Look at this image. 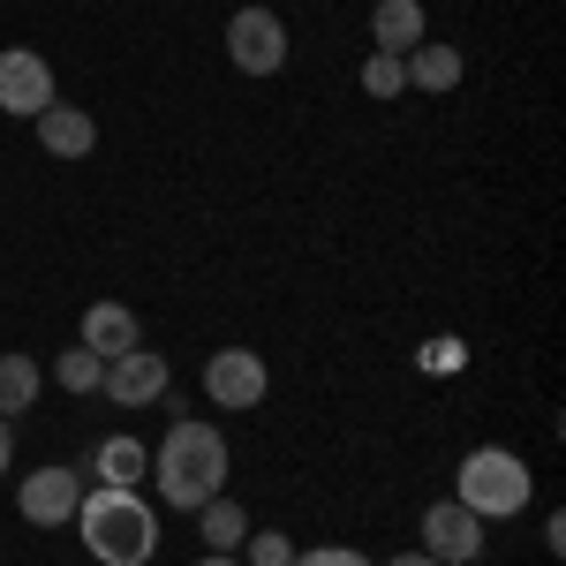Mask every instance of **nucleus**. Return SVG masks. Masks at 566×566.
Wrapping results in <instances>:
<instances>
[{
  "label": "nucleus",
  "mask_w": 566,
  "mask_h": 566,
  "mask_svg": "<svg viewBox=\"0 0 566 566\" xmlns=\"http://www.w3.org/2000/svg\"><path fill=\"white\" fill-rule=\"evenodd\" d=\"M151 476H159V499H167V506H181V514H197L205 499H219V483H227V438H219V423L175 416V423H167V438H159Z\"/></svg>",
  "instance_id": "nucleus-1"
},
{
  "label": "nucleus",
  "mask_w": 566,
  "mask_h": 566,
  "mask_svg": "<svg viewBox=\"0 0 566 566\" xmlns=\"http://www.w3.org/2000/svg\"><path fill=\"white\" fill-rule=\"evenodd\" d=\"M76 536H84V552L98 566H144L159 552V522H151V506L136 499V491H114V483H98L76 499Z\"/></svg>",
  "instance_id": "nucleus-2"
},
{
  "label": "nucleus",
  "mask_w": 566,
  "mask_h": 566,
  "mask_svg": "<svg viewBox=\"0 0 566 566\" xmlns=\"http://www.w3.org/2000/svg\"><path fill=\"white\" fill-rule=\"evenodd\" d=\"M528 469H522V453H506V446H476L469 461H461V506L476 514V522H506V514H522L528 506Z\"/></svg>",
  "instance_id": "nucleus-3"
},
{
  "label": "nucleus",
  "mask_w": 566,
  "mask_h": 566,
  "mask_svg": "<svg viewBox=\"0 0 566 566\" xmlns=\"http://www.w3.org/2000/svg\"><path fill=\"white\" fill-rule=\"evenodd\" d=\"M227 61H234L242 76H280V69H287V23H280L272 8H242V15L227 23Z\"/></svg>",
  "instance_id": "nucleus-4"
},
{
  "label": "nucleus",
  "mask_w": 566,
  "mask_h": 566,
  "mask_svg": "<svg viewBox=\"0 0 566 566\" xmlns=\"http://www.w3.org/2000/svg\"><path fill=\"white\" fill-rule=\"evenodd\" d=\"M45 106H53V69H45V53L39 45H8V53H0V114L39 122Z\"/></svg>",
  "instance_id": "nucleus-5"
},
{
  "label": "nucleus",
  "mask_w": 566,
  "mask_h": 566,
  "mask_svg": "<svg viewBox=\"0 0 566 566\" xmlns=\"http://www.w3.org/2000/svg\"><path fill=\"white\" fill-rule=\"evenodd\" d=\"M98 392H106L114 408H151V400L167 392V355H159V348L106 355V370H98Z\"/></svg>",
  "instance_id": "nucleus-6"
},
{
  "label": "nucleus",
  "mask_w": 566,
  "mask_h": 566,
  "mask_svg": "<svg viewBox=\"0 0 566 566\" xmlns=\"http://www.w3.org/2000/svg\"><path fill=\"white\" fill-rule=\"evenodd\" d=\"M264 386H272V370H264L258 348H219L205 363V392H212V408H258Z\"/></svg>",
  "instance_id": "nucleus-7"
},
{
  "label": "nucleus",
  "mask_w": 566,
  "mask_h": 566,
  "mask_svg": "<svg viewBox=\"0 0 566 566\" xmlns=\"http://www.w3.org/2000/svg\"><path fill=\"white\" fill-rule=\"evenodd\" d=\"M423 552H431L438 566H476L483 552V522L461 506V499H438L431 514H423Z\"/></svg>",
  "instance_id": "nucleus-8"
},
{
  "label": "nucleus",
  "mask_w": 566,
  "mask_h": 566,
  "mask_svg": "<svg viewBox=\"0 0 566 566\" xmlns=\"http://www.w3.org/2000/svg\"><path fill=\"white\" fill-rule=\"evenodd\" d=\"M76 499H84V476H76V469H31V476H23V491H15L23 522H39V528L76 522Z\"/></svg>",
  "instance_id": "nucleus-9"
},
{
  "label": "nucleus",
  "mask_w": 566,
  "mask_h": 566,
  "mask_svg": "<svg viewBox=\"0 0 566 566\" xmlns=\"http://www.w3.org/2000/svg\"><path fill=\"white\" fill-rule=\"evenodd\" d=\"M39 144L53 151V159H84L91 144H98V129H91L84 106H61V98H53V106L39 114Z\"/></svg>",
  "instance_id": "nucleus-10"
},
{
  "label": "nucleus",
  "mask_w": 566,
  "mask_h": 566,
  "mask_svg": "<svg viewBox=\"0 0 566 566\" xmlns=\"http://www.w3.org/2000/svg\"><path fill=\"white\" fill-rule=\"evenodd\" d=\"M370 39H378V53H416L423 45V0H378Z\"/></svg>",
  "instance_id": "nucleus-11"
},
{
  "label": "nucleus",
  "mask_w": 566,
  "mask_h": 566,
  "mask_svg": "<svg viewBox=\"0 0 566 566\" xmlns=\"http://www.w3.org/2000/svg\"><path fill=\"white\" fill-rule=\"evenodd\" d=\"M84 348L129 355V348H136V310H129V303H91V310H84Z\"/></svg>",
  "instance_id": "nucleus-12"
},
{
  "label": "nucleus",
  "mask_w": 566,
  "mask_h": 566,
  "mask_svg": "<svg viewBox=\"0 0 566 566\" xmlns=\"http://www.w3.org/2000/svg\"><path fill=\"white\" fill-rule=\"evenodd\" d=\"M400 69L416 91H453L461 84V45H416V53H400Z\"/></svg>",
  "instance_id": "nucleus-13"
},
{
  "label": "nucleus",
  "mask_w": 566,
  "mask_h": 566,
  "mask_svg": "<svg viewBox=\"0 0 566 566\" xmlns=\"http://www.w3.org/2000/svg\"><path fill=\"white\" fill-rule=\"evenodd\" d=\"M197 536H205V552H242L250 514H242L234 499H205V506H197Z\"/></svg>",
  "instance_id": "nucleus-14"
},
{
  "label": "nucleus",
  "mask_w": 566,
  "mask_h": 566,
  "mask_svg": "<svg viewBox=\"0 0 566 566\" xmlns=\"http://www.w3.org/2000/svg\"><path fill=\"white\" fill-rule=\"evenodd\" d=\"M136 476H151V453H144V438H106V446H98V483H114V491H136Z\"/></svg>",
  "instance_id": "nucleus-15"
},
{
  "label": "nucleus",
  "mask_w": 566,
  "mask_h": 566,
  "mask_svg": "<svg viewBox=\"0 0 566 566\" xmlns=\"http://www.w3.org/2000/svg\"><path fill=\"white\" fill-rule=\"evenodd\" d=\"M39 408V363L31 355H0V416Z\"/></svg>",
  "instance_id": "nucleus-16"
},
{
  "label": "nucleus",
  "mask_w": 566,
  "mask_h": 566,
  "mask_svg": "<svg viewBox=\"0 0 566 566\" xmlns=\"http://www.w3.org/2000/svg\"><path fill=\"white\" fill-rule=\"evenodd\" d=\"M98 370H106V355H98V348H69L61 363H53V386H61V392H98Z\"/></svg>",
  "instance_id": "nucleus-17"
},
{
  "label": "nucleus",
  "mask_w": 566,
  "mask_h": 566,
  "mask_svg": "<svg viewBox=\"0 0 566 566\" xmlns=\"http://www.w3.org/2000/svg\"><path fill=\"white\" fill-rule=\"evenodd\" d=\"M400 84H408L400 53H370V61H363V91H370V98H400Z\"/></svg>",
  "instance_id": "nucleus-18"
},
{
  "label": "nucleus",
  "mask_w": 566,
  "mask_h": 566,
  "mask_svg": "<svg viewBox=\"0 0 566 566\" xmlns=\"http://www.w3.org/2000/svg\"><path fill=\"white\" fill-rule=\"evenodd\" d=\"M242 544H250V559H242V566H287V559H295V544H287L280 528H250Z\"/></svg>",
  "instance_id": "nucleus-19"
},
{
  "label": "nucleus",
  "mask_w": 566,
  "mask_h": 566,
  "mask_svg": "<svg viewBox=\"0 0 566 566\" xmlns=\"http://www.w3.org/2000/svg\"><path fill=\"white\" fill-rule=\"evenodd\" d=\"M287 566H370L363 552H348V544H317V552H295Z\"/></svg>",
  "instance_id": "nucleus-20"
},
{
  "label": "nucleus",
  "mask_w": 566,
  "mask_h": 566,
  "mask_svg": "<svg viewBox=\"0 0 566 566\" xmlns=\"http://www.w3.org/2000/svg\"><path fill=\"white\" fill-rule=\"evenodd\" d=\"M8 453H15V438H8V416H0V476H8Z\"/></svg>",
  "instance_id": "nucleus-21"
},
{
  "label": "nucleus",
  "mask_w": 566,
  "mask_h": 566,
  "mask_svg": "<svg viewBox=\"0 0 566 566\" xmlns=\"http://www.w3.org/2000/svg\"><path fill=\"white\" fill-rule=\"evenodd\" d=\"M386 566H438L431 552H400V559H386Z\"/></svg>",
  "instance_id": "nucleus-22"
},
{
  "label": "nucleus",
  "mask_w": 566,
  "mask_h": 566,
  "mask_svg": "<svg viewBox=\"0 0 566 566\" xmlns=\"http://www.w3.org/2000/svg\"><path fill=\"white\" fill-rule=\"evenodd\" d=\"M197 566H242V559H234V552H205Z\"/></svg>",
  "instance_id": "nucleus-23"
}]
</instances>
